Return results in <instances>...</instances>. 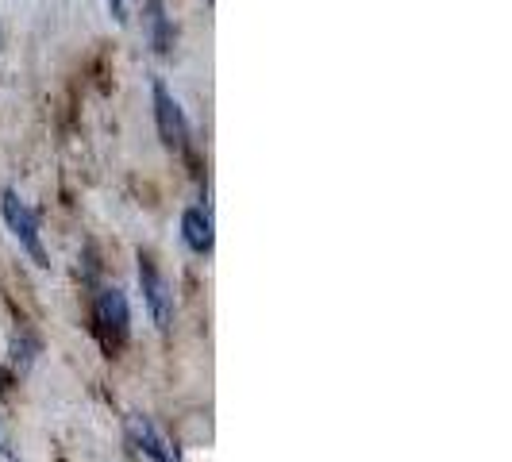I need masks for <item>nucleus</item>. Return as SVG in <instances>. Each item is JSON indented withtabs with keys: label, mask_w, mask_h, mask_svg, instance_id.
<instances>
[{
	"label": "nucleus",
	"mask_w": 512,
	"mask_h": 462,
	"mask_svg": "<svg viewBox=\"0 0 512 462\" xmlns=\"http://www.w3.org/2000/svg\"><path fill=\"white\" fill-rule=\"evenodd\" d=\"M93 316H97V328H101V339L108 351L124 347L131 335V308L128 297L120 289H101L97 293V305H93Z\"/></svg>",
	"instance_id": "obj_1"
},
{
	"label": "nucleus",
	"mask_w": 512,
	"mask_h": 462,
	"mask_svg": "<svg viewBox=\"0 0 512 462\" xmlns=\"http://www.w3.org/2000/svg\"><path fill=\"white\" fill-rule=\"evenodd\" d=\"M0 212H4L12 235L20 239V247L35 258V266H47V251H43V239H39V220H35V212L20 201L16 189H4V193H0Z\"/></svg>",
	"instance_id": "obj_2"
},
{
	"label": "nucleus",
	"mask_w": 512,
	"mask_h": 462,
	"mask_svg": "<svg viewBox=\"0 0 512 462\" xmlns=\"http://www.w3.org/2000/svg\"><path fill=\"white\" fill-rule=\"evenodd\" d=\"M139 282H143V293H147L154 324H158L162 332H170V320H174V293H170L166 278L158 274V266H154L151 255H139Z\"/></svg>",
	"instance_id": "obj_3"
},
{
	"label": "nucleus",
	"mask_w": 512,
	"mask_h": 462,
	"mask_svg": "<svg viewBox=\"0 0 512 462\" xmlns=\"http://www.w3.org/2000/svg\"><path fill=\"white\" fill-rule=\"evenodd\" d=\"M154 120H158V135L170 151H181L185 139H189V124H185V112L181 104L170 97V89L162 81H154Z\"/></svg>",
	"instance_id": "obj_4"
},
{
	"label": "nucleus",
	"mask_w": 512,
	"mask_h": 462,
	"mask_svg": "<svg viewBox=\"0 0 512 462\" xmlns=\"http://www.w3.org/2000/svg\"><path fill=\"white\" fill-rule=\"evenodd\" d=\"M128 439L135 443V451L147 455L151 462H178L174 459V447H170V443L162 439V432L154 428L147 416H139V412L128 416Z\"/></svg>",
	"instance_id": "obj_5"
},
{
	"label": "nucleus",
	"mask_w": 512,
	"mask_h": 462,
	"mask_svg": "<svg viewBox=\"0 0 512 462\" xmlns=\"http://www.w3.org/2000/svg\"><path fill=\"white\" fill-rule=\"evenodd\" d=\"M181 235H185V243H189V251H197V255H208L212 251V216H208V208H185V216H181Z\"/></svg>",
	"instance_id": "obj_6"
},
{
	"label": "nucleus",
	"mask_w": 512,
	"mask_h": 462,
	"mask_svg": "<svg viewBox=\"0 0 512 462\" xmlns=\"http://www.w3.org/2000/svg\"><path fill=\"white\" fill-rule=\"evenodd\" d=\"M147 27H151L154 51L170 54V47H174V35H170V20H166V8H162V0H151V4H147Z\"/></svg>",
	"instance_id": "obj_7"
},
{
	"label": "nucleus",
	"mask_w": 512,
	"mask_h": 462,
	"mask_svg": "<svg viewBox=\"0 0 512 462\" xmlns=\"http://www.w3.org/2000/svg\"><path fill=\"white\" fill-rule=\"evenodd\" d=\"M35 351H39V343L27 332L12 335V362H16V370H27V366L35 362Z\"/></svg>",
	"instance_id": "obj_8"
}]
</instances>
